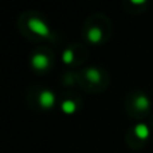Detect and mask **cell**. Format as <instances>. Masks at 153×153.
Listing matches in <instances>:
<instances>
[{"mask_svg":"<svg viewBox=\"0 0 153 153\" xmlns=\"http://www.w3.org/2000/svg\"><path fill=\"white\" fill-rule=\"evenodd\" d=\"M27 26H28V28L31 30L35 35H39V36H42V38H48L51 35L50 27L39 18H31L27 22Z\"/></svg>","mask_w":153,"mask_h":153,"instance_id":"6da1fadb","label":"cell"},{"mask_svg":"<svg viewBox=\"0 0 153 153\" xmlns=\"http://www.w3.org/2000/svg\"><path fill=\"white\" fill-rule=\"evenodd\" d=\"M38 100H39V105L43 109H51L55 103V94L51 90H43Z\"/></svg>","mask_w":153,"mask_h":153,"instance_id":"7a4b0ae2","label":"cell"},{"mask_svg":"<svg viewBox=\"0 0 153 153\" xmlns=\"http://www.w3.org/2000/svg\"><path fill=\"white\" fill-rule=\"evenodd\" d=\"M31 65L36 70H46L50 66V59L45 54H35L31 58Z\"/></svg>","mask_w":153,"mask_h":153,"instance_id":"3957f363","label":"cell"},{"mask_svg":"<svg viewBox=\"0 0 153 153\" xmlns=\"http://www.w3.org/2000/svg\"><path fill=\"white\" fill-rule=\"evenodd\" d=\"M102 38H103V32L100 27L95 26V27L89 28V31H87V39H89V42H91L93 45H98V43L102 40Z\"/></svg>","mask_w":153,"mask_h":153,"instance_id":"277c9868","label":"cell"},{"mask_svg":"<svg viewBox=\"0 0 153 153\" xmlns=\"http://www.w3.org/2000/svg\"><path fill=\"white\" fill-rule=\"evenodd\" d=\"M134 134L137 136L140 140H146V138L149 137V134H151V130H149L146 124L140 122V124H137L134 126Z\"/></svg>","mask_w":153,"mask_h":153,"instance_id":"5b68a950","label":"cell"},{"mask_svg":"<svg viewBox=\"0 0 153 153\" xmlns=\"http://www.w3.org/2000/svg\"><path fill=\"white\" fill-rule=\"evenodd\" d=\"M134 106L136 109H138V110H148L149 106H151V101H149V98L146 97L145 94H140L136 97L134 100Z\"/></svg>","mask_w":153,"mask_h":153,"instance_id":"8992f818","label":"cell"},{"mask_svg":"<svg viewBox=\"0 0 153 153\" xmlns=\"http://www.w3.org/2000/svg\"><path fill=\"white\" fill-rule=\"evenodd\" d=\"M85 76H86V79L89 82H91V83H98V82L101 81V73L100 70L94 69V67H89V69L85 71Z\"/></svg>","mask_w":153,"mask_h":153,"instance_id":"52a82bcc","label":"cell"},{"mask_svg":"<svg viewBox=\"0 0 153 153\" xmlns=\"http://www.w3.org/2000/svg\"><path fill=\"white\" fill-rule=\"evenodd\" d=\"M61 109H62V111H63L65 114H73V113H75V110H76V105H75L74 101L66 100V101L62 102Z\"/></svg>","mask_w":153,"mask_h":153,"instance_id":"ba28073f","label":"cell"},{"mask_svg":"<svg viewBox=\"0 0 153 153\" xmlns=\"http://www.w3.org/2000/svg\"><path fill=\"white\" fill-rule=\"evenodd\" d=\"M62 61L66 65H70L74 62V51L71 48H66V50L62 53Z\"/></svg>","mask_w":153,"mask_h":153,"instance_id":"9c48e42d","label":"cell"},{"mask_svg":"<svg viewBox=\"0 0 153 153\" xmlns=\"http://www.w3.org/2000/svg\"><path fill=\"white\" fill-rule=\"evenodd\" d=\"M130 3L134 5H143V4H145V0H132Z\"/></svg>","mask_w":153,"mask_h":153,"instance_id":"30bf717a","label":"cell"}]
</instances>
